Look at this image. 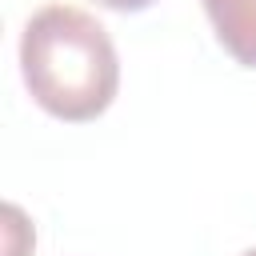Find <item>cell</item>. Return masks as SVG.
<instances>
[{"instance_id":"2","label":"cell","mask_w":256,"mask_h":256,"mask_svg":"<svg viewBox=\"0 0 256 256\" xmlns=\"http://www.w3.org/2000/svg\"><path fill=\"white\" fill-rule=\"evenodd\" d=\"M204 12L224 52L236 64L256 68V0H204Z\"/></svg>"},{"instance_id":"4","label":"cell","mask_w":256,"mask_h":256,"mask_svg":"<svg viewBox=\"0 0 256 256\" xmlns=\"http://www.w3.org/2000/svg\"><path fill=\"white\" fill-rule=\"evenodd\" d=\"M244 256H256V248H248V252H244Z\"/></svg>"},{"instance_id":"1","label":"cell","mask_w":256,"mask_h":256,"mask_svg":"<svg viewBox=\"0 0 256 256\" xmlns=\"http://www.w3.org/2000/svg\"><path fill=\"white\" fill-rule=\"evenodd\" d=\"M20 72L32 100L56 120H96L120 88L108 28L72 4L40 8L20 36Z\"/></svg>"},{"instance_id":"3","label":"cell","mask_w":256,"mask_h":256,"mask_svg":"<svg viewBox=\"0 0 256 256\" xmlns=\"http://www.w3.org/2000/svg\"><path fill=\"white\" fill-rule=\"evenodd\" d=\"M96 4H104V8H112V12H144V8L156 4V0H96Z\"/></svg>"}]
</instances>
